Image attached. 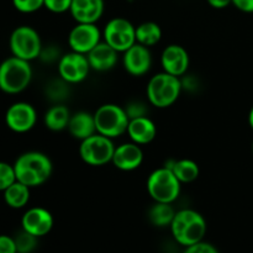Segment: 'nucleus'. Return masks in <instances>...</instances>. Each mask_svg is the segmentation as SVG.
<instances>
[{
    "label": "nucleus",
    "mask_w": 253,
    "mask_h": 253,
    "mask_svg": "<svg viewBox=\"0 0 253 253\" xmlns=\"http://www.w3.org/2000/svg\"><path fill=\"white\" fill-rule=\"evenodd\" d=\"M67 130L76 140L83 141L90 137L91 135L96 133L94 114L86 113V111H78V113L72 114Z\"/></svg>",
    "instance_id": "obj_20"
},
{
    "label": "nucleus",
    "mask_w": 253,
    "mask_h": 253,
    "mask_svg": "<svg viewBox=\"0 0 253 253\" xmlns=\"http://www.w3.org/2000/svg\"><path fill=\"white\" fill-rule=\"evenodd\" d=\"M116 146L113 140L100 133H94L90 137L81 141L79 156L82 161L91 167H101L111 163Z\"/></svg>",
    "instance_id": "obj_8"
},
{
    "label": "nucleus",
    "mask_w": 253,
    "mask_h": 253,
    "mask_svg": "<svg viewBox=\"0 0 253 253\" xmlns=\"http://www.w3.org/2000/svg\"><path fill=\"white\" fill-rule=\"evenodd\" d=\"M105 9L104 0H72V17L77 24H96Z\"/></svg>",
    "instance_id": "obj_17"
},
{
    "label": "nucleus",
    "mask_w": 253,
    "mask_h": 253,
    "mask_svg": "<svg viewBox=\"0 0 253 253\" xmlns=\"http://www.w3.org/2000/svg\"><path fill=\"white\" fill-rule=\"evenodd\" d=\"M86 58L93 71L108 72L111 71L118 63L119 52L103 40L86 54Z\"/></svg>",
    "instance_id": "obj_18"
},
{
    "label": "nucleus",
    "mask_w": 253,
    "mask_h": 253,
    "mask_svg": "<svg viewBox=\"0 0 253 253\" xmlns=\"http://www.w3.org/2000/svg\"><path fill=\"white\" fill-rule=\"evenodd\" d=\"M30 189L31 188L16 180L7 189L2 192L4 193L5 204L9 208H11V209H22L30 202V197H31Z\"/></svg>",
    "instance_id": "obj_22"
},
{
    "label": "nucleus",
    "mask_w": 253,
    "mask_h": 253,
    "mask_svg": "<svg viewBox=\"0 0 253 253\" xmlns=\"http://www.w3.org/2000/svg\"><path fill=\"white\" fill-rule=\"evenodd\" d=\"M103 41V32L96 24H77L68 35L71 51L88 54L94 47Z\"/></svg>",
    "instance_id": "obj_12"
},
{
    "label": "nucleus",
    "mask_w": 253,
    "mask_h": 253,
    "mask_svg": "<svg viewBox=\"0 0 253 253\" xmlns=\"http://www.w3.org/2000/svg\"><path fill=\"white\" fill-rule=\"evenodd\" d=\"M72 5V0H44L43 7L53 14H63L69 11Z\"/></svg>",
    "instance_id": "obj_31"
},
{
    "label": "nucleus",
    "mask_w": 253,
    "mask_h": 253,
    "mask_svg": "<svg viewBox=\"0 0 253 253\" xmlns=\"http://www.w3.org/2000/svg\"><path fill=\"white\" fill-rule=\"evenodd\" d=\"M29 61L11 56L0 63V90L6 94L22 93L32 81Z\"/></svg>",
    "instance_id": "obj_4"
},
{
    "label": "nucleus",
    "mask_w": 253,
    "mask_h": 253,
    "mask_svg": "<svg viewBox=\"0 0 253 253\" xmlns=\"http://www.w3.org/2000/svg\"><path fill=\"white\" fill-rule=\"evenodd\" d=\"M167 166V165H166ZM168 168L172 169L177 179L179 180L182 184H188V183H193L194 180L198 179L200 174L199 166L195 161L189 160V158H182V160H177L170 162Z\"/></svg>",
    "instance_id": "obj_23"
},
{
    "label": "nucleus",
    "mask_w": 253,
    "mask_h": 253,
    "mask_svg": "<svg viewBox=\"0 0 253 253\" xmlns=\"http://www.w3.org/2000/svg\"><path fill=\"white\" fill-rule=\"evenodd\" d=\"M125 108L126 114H127L128 119H136V118H142V116H147L148 108L143 101L141 100H131L126 104Z\"/></svg>",
    "instance_id": "obj_29"
},
{
    "label": "nucleus",
    "mask_w": 253,
    "mask_h": 253,
    "mask_svg": "<svg viewBox=\"0 0 253 253\" xmlns=\"http://www.w3.org/2000/svg\"><path fill=\"white\" fill-rule=\"evenodd\" d=\"M53 215L41 207L30 208L21 217V227L36 237H43L53 229Z\"/></svg>",
    "instance_id": "obj_13"
},
{
    "label": "nucleus",
    "mask_w": 253,
    "mask_h": 253,
    "mask_svg": "<svg viewBox=\"0 0 253 253\" xmlns=\"http://www.w3.org/2000/svg\"><path fill=\"white\" fill-rule=\"evenodd\" d=\"M14 239L15 242H16L17 253H31L35 249H36L39 237L29 234V232H26L25 230H21Z\"/></svg>",
    "instance_id": "obj_26"
},
{
    "label": "nucleus",
    "mask_w": 253,
    "mask_h": 253,
    "mask_svg": "<svg viewBox=\"0 0 253 253\" xmlns=\"http://www.w3.org/2000/svg\"><path fill=\"white\" fill-rule=\"evenodd\" d=\"M232 5L237 10L246 14H252L253 12V0H232Z\"/></svg>",
    "instance_id": "obj_34"
},
{
    "label": "nucleus",
    "mask_w": 253,
    "mask_h": 253,
    "mask_svg": "<svg viewBox=\"0 0 253 253\" xmlns=\"http://www.w3.org/2000/svg\"><path fill=\"white\" fill-rule=\"evenodd\" d=\"M249 125L251 126V128L253 130V106H252L251 110H250V113H249Z\"/></svg>",
    "instance_id": "obj_36"
},
{
    "label": "nucleus",
    "mask_w": 253,
    "mask_h": 253,
    "mask_svg": "<svg viewBox=\"0 0 253 253\" xmlns=\"http://www.w3.org/2000/svg\"><path fill=\"white\" fill-rule=\"evenodd\" d=\"M12 5L22 14H32L43 7L44 0H12Z\"/></svg>",
    "instance_id": "obj_28"
},
{
    "label": "nucleus",
    "mask_w": 253,
    "mask_h": 253,
    "mask_svg": "<svg viewBox=\"0 0 253 253\" xmlns=\"http://www.w3.org/2000/svg\"><path fill=\"white\" fill-rule=\"evenodd\" d=\"M16 180L30 188L44 184L51 178L53 165L49 157L39 151H29L17 157L14 163Z\"/></svg>",
    "instance_id": "obj_1"
},
{
    "label": "nucleus",
    "mask_w": 253,
    "mask_h": 253,
    "mask_svg": "<svg viewBox=\"0 0 253 253\" xmlns=\"http://www.w3.org/2000/svg\"><path fill=\"white\" fill-rule=\"evenodd\" d=\"M175 212L172 204L155 202L148 210V220L156 227H167L172 224Z\"/></svg>",
    "instance_id": "obj_25"
},
{
    "label": "nucleus",
    "mask_w": 253,
    "mask_h": 253,
    "mask_svg": "<svg viewBox=\"0 0 253 253\" xmlns=\"http://www.w3.org/2000/svg\"><path fill=\"white\" fill-rule=\"evenodd\" d=\"M162 40V29L157 22L145 21L136 26V42L146 47H153Z\"/></svg>",
    "instance_id": "obj_24"
},
{
    "label": "nucleus",
    "mask_w": 253,
    "mask_h": 253,
    "mask_svg": "<svg viewBox=\"0 0 253 253\" xmlns=\"http://www.w3.org/2000/svg\"><path fill=\"white\" fill-rule=\"evenodd\" d=\"M190 64V57L187 49L177 43L166 47L161 54V66L163 72L175 77H183Z\"/></svg>",
    "instance_id": "obj_15"
},
{
    "label": "nucleus",
    "mask_w": 253,
    "mask_h": 253,
    "mask_svg": "<svg viewBox=\"0 0 253 253\" xmlns=\"http://www.w3.org/2000/svg\"><path fill=\"white\" fill-rule=\"evenodd\" d=\"M94 120H95L96 132L111 140L126 133L130 123L125 108L111 103L99 106L94 113Z\"/></svg>",
    "instance_id": "obj_6"
},
{
    "label": "nucleus",
    "mask_w": 253,
    "mask_h": 253,
    "mask_svg": "<svg viewBox=\"0 0 253 253\" xmlns=\"http://www.w3.org/2000/svg\"><path fill=\"white\" fill-rule=\"evenodd\" d=\"M168 253H175V252H168Z\"/></svg>",
    "instance_id": "obj_38"
},
{
    "label": "nucleus",
    "mask_w": 253,
    "mask_h": 253,
    "mask_svg": "<svg viewBox=\"0 0 253 253\" xmlns=\"http://www.w3.org/2000/svg\"><path fill=\"white\" fill-rule=\"evenodd\" d=\"M252 152H253V142H252Z\"/></svg>",
    "instance_id": "obj_37"
},
{
    "label": "nucleus",
    "mask_w": 253,
    "mask_h": 253,
    "mask_svg": "<svg viewBox=\"0 0 253 253\" xmlns=\"http://www.w3.org/2000/svg\"><path fill=\"white\" fill-rule=\"evenodd\" d=\"M9 47L12 56L29 62L39 58L43 48L39 32L34 27L27 25L16 27L11 32Z\"/></svg>",
    "instance_id": "obj_7"
},
{
    "label": "nucleus",
    "mask_w": 253,
    "mask_h": 253,
    "mask_svg": "<svg viewBox=\"0 0 253 253\" xmlns=\"http://www.w3.org/2000/svg\"><path fill=\"white\" fill-rule=\"evenodd\" d=\"M207 1L210 6L217 10L225 9V7L232 5V0H207Z\"/></svg>",
    "instance_id": "obj_35"
},
{
    "label": "nucleus",
    "mask_w": 253,
    "mask_h": 253,
    "mask_svg": "<svg viewBox=\"0 0 253 253\" xmlns=\"http://www.w3.org/2000/svg\"><path fill=\"white\" fill-rule=\"evenodd\" d=\"M169 227L173 239L184 247L204 241L208 230L207 220L193 209H182L175 212Z\"/></svg>",
    "instance_id": "obj_2"
},
{
    "label": "nucleus",
    "mask_w": 253,
    "mask_h": 253,
    "mask_svg": "<svg viewBox=\"0 0 253 253\" xmlns=\"http://www.w3.org/2000/svg\"><path fill=\"white\" fill-rule=\"evenodd\" d=\"M5 123L7 127L14 132H29L37 123L36 109L26 101H17L11 104L5 114Z\"/></svg>",
    "instance_id": "obj_11"
},
{
    "label": "nucleus",
    "mask_w": 253,
    "mask_h": 253,
    "mask_svg": "<svg viewBox=\"0 0 253 253\" xmlns=\"http://www.w3.org/2000/svg\"><path fill=\"white\" fill-rule=\"evenodd\" d=\"M71 111L64 104L57 103L46 111L43 116V123L48 130L59 132L68 127L71 120Z\"/></svg>",
    "instance_id": "obj_21"
},
{
    "label": "nucleus",
    "mask_w": 253,
    "mask_h": 253,
    "mask_svg": "<svg viewBox=\"0 0 253 253\" xmlns=\"http://www.w3.org/2000/svg\"><path fill=\"white\" fill-rule=\"evenodd\" d=\"M103 40L119 53H124L136 43V26L125 17H114L104 27Z\"/></svg>",
    "instance_id": "obj_9"
},
{
    "label": "nucleus",
    "mask_w": 253,
    "mask_h": 253,
    "mask_svg": "<svg viewBox=\"0 0 253 253\" xmlns=\"http://www.w3.org/2000/svg\"><path fill=\"white\" fill-rule=\"evenodd\" d=\"M91 71L85 54L71 51L62 54L58 61L59 78L68 84H78L85 81Z\"/></svg>",
    "instance_id": "obj_10"
},
{
    "label": "nucleus",
    "mask_w": 253,
    "mask_h": 253,
    "mask_svg": "<svg viewBox=\"0 0 253 253\" xmlns=\"http://www.w3.org/2000/svg\"><path fill=\"white\" fill-rule=\"evenodd\" d=\"M0 253H17L14 237L9 235H0Z\"/></svg>",
    "instance_id": "obj_33"
},
{
    "label": "nucleus",
    "mask_w": 253,
    "mask_h": 253,
    "mask_svg": "<svg viewBox=\"0 0 253 253\" xmlns=\"http://www.w3.org/2000/svg\"><path fill=\"white\" fill-rule=\"evenodd\" d=\"M183 253H220L219 250L214 245L209 242L200 241L198 244L192 245V246L185 247V251Z\"/></svg>",
    "instance_id": "obj_32"
},
{
    "label": "nucleus",
    "mask_w": 253,
    "mask_h": 253,
    "mask_svg": "<svg viewBox=\"0 0 253 253\" xmlns=\"http://www.w3.org/2000/svg\"><path fill=\"white\" fill-rule=\"evenodd\" d=\"M126 133L132 142L140 146L148 145L157 136V126L148 116L131 119Z\"/></svg>",
    "instance_id": "obj_19"
},
{
    "label": "nucleus",
    "mask_w": 253,
    "mask_h": 253,
    "mask_svg": "<svg viewBox=\"0 0 253 253\" xmlns=\"http://www.w3.org/2000/svg\"><path fill=\"white\" fill-rule=\"evenodd\" d=\"M67 86H69V84L64 82L63 79H61V81L52 82L49 85H47V90H48L51 98L54 101H58L59 103L62 99H64V95H67V93H68Z\"/></svg>",
    "instance_id": "obj_30"
},
{
    "label": "nucleus",
    "mask_w": 253,
    "mask_h": 253,
    "mask_svg": "<svg viewBox=\"0 0 253 253\" xmlns=\"http://www.w3.org/2000/svg\"><path fill=\"white\" fill-rule=\"evenodd\" d=\"M123 66L132 77H142L147 74L152 67V54L150 48L136 42L123 53Z\"/></svg>",
    "instance_id": "obj_14"
},
{
    "label": "nucleus",
    "mask_w": 253,
    "mask_h": 253,
    "mask_svg": "<svg viewBox=\"0 0 253 253\" xmlns=\"http://www.w3.org/2000/svg\"><path fill=\"white\" fill-rule=\"evenodd\" d=\"M15 182H16V174H15L14 165L0 161V192H4Z\"/></svg>",
    "instance_id": "obj_27"
},
{
    "label": "nucleus",
    "mask_w": 253,
    "mask_h": 253,
    "mask_svg": "<svg viewBox=\"0 0 253 253\" xmlns=\"http://www.w3.org/2000/svg\"><path fill=\"white\" fill-rule=\"evenodd\" d=\"M182 90L183 84L179 77L162 71L148 81L146 93L151 105L158 109H167L178 100Z\"/></svg>",
    "instance_id": "obj_3"
},
{
    "label": "nucleus",
    "mask_w": 253,
    "mask_h": 253,
    "mask_svg": "<svg viewBox=\"0 0 253 253\" xmlns=\"http://www.w3.org/2000/svg\"><path fill=\"white\" fill-rule=\"evenodd\" d=\"M143 162V151L140 145L135 142H125L116 146L113 156V163L123 172H132L141 167Z\"/></svg>",
    "instance_id": "obj_16"
},
{
    "label": "nucleus",
    "mask_w": 253,
    "mask_h": 253,
    "mask_svg": "<svg viewBox=\"0 0 253 253\" xmlns=\"http://www.w3.org/2000/svg\"><path fill=\"white\" fill-rule=\"evenodd\" d=\"M146 188L153 202L173 204L179 198L182 183L177 179L172 169L165 166L148 175Z\"/></svg>",
    "instance_id": "obj_5"
}]
</instances>
